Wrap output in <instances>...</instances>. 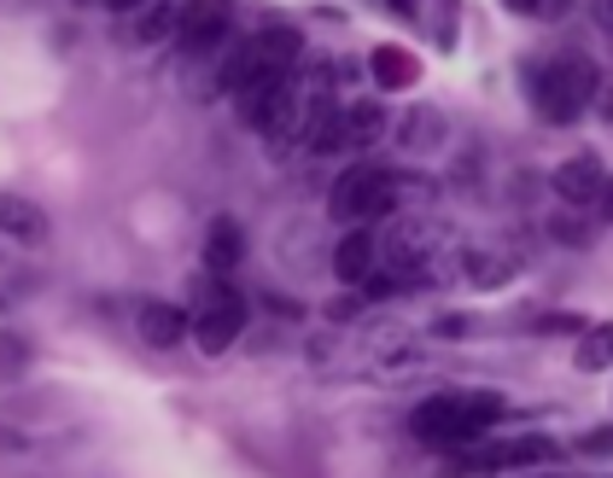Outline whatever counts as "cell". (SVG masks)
<instances>
[{
    "instance_id": "7c38bea8",
    "label": "cell",
    "mask_w": 613,
    "mask_h": 478,
    "mask_svg": "<svg viewBox=\"0 0 613 478\" xmlns=\"http://www.w3.org/2000/svg\"><path fill=\"white\" fill-rule=\"evenodd\" d=\"M193 332V321L181 316L176 304H147L140 309V339H147L152 350H170V344H181Z\"/></svg>"
},
{
    "instance_id": "ffe728a7",
    "label": "cell",
    "mask_w": 613,
    "mask_h": 478,
    "mask_svg": "<svg viewBox=\"0 0 613 478\" xmlns=\"http://www.w3.org/2000/svg\"><path fill=\"white\" fill-rule=\"evenodd\" d=\"M0 368H24V344L12 332H0Z\"/></svg>"
},
{
    "instance_id": "d4e9b609",
    "label": "cell",
    "mask_w": 613,
    "mask_h": 478,
    "mask_svg": "<svg viewBox=\"0 0 613 478\" xmlns=\"http://www.w3.org/2000/svg\"><path fill=\"white\" fill-rule=\"evenodd\" d=\"M0 449H24V438H7V432H0Z\"/></svg>"
},
{
    "instance_id": "ba28073f",
    "label": "cell",
    "mask_w": 613,
    "mask_h": 478,
    "mask_svg": "<svg viewBox=\"0 0 613 478\" xmlns=\"http://www.w3.org/2000/svg\"><path fill=\"white\" fill-rule=\"evenodd\" d=\"M556 193H561L567 204H596V199L607 193V170H602V158H590V152L567 158L561 170H556Z\"/></svg>"
},
{
    "instance_id": "484cf974",
    "label": "cell",
    "mask_w": 613,
    "mask_h": 478,
    "mask_svg": "<svg viewBox=\"0 0 613 478\" xmlns=\"http://www.w3.org/2000/svg\"><path fill=\"white\" fill-rule=\"evenodd\" d=\"M392 7H398V12H415V7H421V0H392Z\"/></svg>"
},
{
    "instance_id": "277c9868",
    "label": "cell",
    "mask_w": 613,
    "mask_h": 478,
    "mask_svg": "<svg viewBox=\"0 0 613 478\" xmlns=\"http://www.w3.org/2000/svg\"><path fill=\"white\" fill-rule=\"evenodd\" d=\"M245 327V298L234 286H222V275L199 280V309H193V344L204 357H222Z\"/></svg>"
},
{
    "instance_id": "d6986e66",
    "label": "cell",
    "mask_w": 613,
    "mask_h": 478,
    "mask_svg": "<svg viewBox=\"0 0 613 478\" xmlns=\"http://www.w3.org/2000/svg\"><path fill=\"white\" fill-rule=\"evenodd\" d=\"M579 449L584 455H613V426H596L590 438H579Z\"/></svg>"
},
{
    "instance_id": "cb8c5ba5",
    "label": "cell",
    "mask_w": 613,
    "mask_h": 478,
    "mask_svg": "<svg viewBox=\"0 0 613 478\" xmlns=\"http://www.w3.org/2000/svg\"><path fill=\"white\" fill-rule=\"evenodd\" d=\"M106 7H112V12H135V7H140V0H106Z\"/></svg>"
},
{
    "instance_id": "5b68a950",
    "label": "cell",
    "mask_w": 613,
    "mask_h": 478,
    "mask_svg": "<svg viewBox=\"0 0 613 478\" xmlns=\"http://www.w3.org/2000/svg\"><path fill=\"white\" fill-rule=\"evenodd\" d=\"M229 0H181L176 7V41L181 53H211L229 41Z\"/></svg>"
},
{
    "instance_id": "30bf717a",
    "label": "cell",
    "mask_w": 613,
    "mask_h": 478,
    "mask_svg": "<svg viewBox=\"0 0 613 478\" xmlns=\"http://www.w3.org/2000/svg\"><path fill=\"white\" fill-rule=\"evenodd\" d=\"M240 257H245L240 222H234V216H216L211 227H204V268H211V275H234Z\"/></svg>"
},
{
    "instance_id": "8fae6325",
    "label": "cell",
    "mask_w": 613,
    "mask_h": 478,
    "mask_svg": "<svg viewBox=\"0 0 613 478\" xmlns=\"http://www.w3.org/2000/svg\"><path fill=\"white\" fill-rule=\"evenodd\" d=\"M368 71H374L380 88H415V82H421V59L409 47H392V41H385V47L368 53Z\"/></svg>"
},
{
    "instance_id": "4fadbf2b",
    "label": "cell",
    "mask_w": 613,
    "mask_h": 478,
    "mask_svg": "<svg viewBox=\"0 0 613 478\" xmlns=\"http://www.w3.org/2000/svg\"><path fill=\"white\" fill-rule=\"evenodd\" d=\"M462 263H467V280L485 286V293H490V286H508V280L520 275V257H515V252H497V245H485V252H467Z\"/></svg>"
},
{
    "instance_id": "9a60e30c",
    "label": "cell",
    "mask_w": 613,
    "mask_h": 478,
    "mask_svg": "<svg viewBox=\"0 0 613 478\" xmlns=\"http://www.w3.org/2000/svg\"><path fill=\"white\" fill-rule=\"evenodd\" d=\"M398 140L409 152H438V140H444V117H438V106H415L403 117V129H398Z\"/></svg>"
},
{
    "instance_id": "ac0fdd59",
    "label": "cell",
    "mask_w": 613,
    "mask_h": 478,
    "mask_svg": "<svg viewBox=\"0 0 613 478\" xmlns=\"http://www.w3.org/2000/svg\"><path fill=\"white\" fill-rule=\"evenodd\" d=\"M549 234H556L561 245H584V240H590V227H584V222H572V216H556V222H549Z\"/></svg>"
},
{
    "instance_id": "2e32d148",
    "label": "cell",
    "mask_w": 613,
    "mask_h": 478,
    "mask_svg": "<svg viewBox=\"0 0 613 478\" xmlns=\"http://www.w3.org/2000/svg\"><path fill=\"white\" fill-rule=\"evenodd\" d=\"M579 368H584V373L613 368V321H596V327L579 332Z\"/></svg>"
},
{
    "instance_id": "5bb4252c",
    "label": "cell",
    "mask_w": 613,
    "mask_h": 478,
    "mask_svg": "<svg viewBox=\"0 0 613 478\" xmlns=\"http://www.w3.org/2000/svg\"><path fill=\"white\" fill-rule=\"evenodd\" d=\"M385 129H392V117H385L380 99H351V106H345V135H351V147H374V140H385Z\"/></svg>"
},
{
    "instance_id": "7402d4cb",
    "label": "cell",
    "mask_w": 613,
    "mask_h": 478,
    "mask_svg": "<svg viewBox=\"0 0 613 478\" xmlns=\"http://www.w3.org/2000/svg\"><path fill=\"white\" fill-rule=\"evenodd\" d=\"M503 7H508V12H526V18H531V12H543V0H503Z\"/></svg>"
},
{
    "instance_id": "6da1fadb",
    "label": "cell",
    "mask_w": 613,
    "mask_h": 478,
    "mask_svg": "<svg viewBox=\"0 0 613 478\" xmlns=\"http://www.w3.org/2000/svg\"><path fill=\"white\" fill-rule=\"evenodd\" d=\"M503 408L508 403L490 397V391H479V397H433L409 414V432H415L426 449H462V444H479L485 432L503 421Z\"/></svg>"
},
{
    "instance_id": "3957f363",
    "label": "cell",
    "mask_w": 613,
    "mask_h": 478,
    "mask_svg": "<svg viewBox=\"0 0 613 478\" xmlns=\"http://www.w3.org/2000/svg\"><path fill=\"white\" fill-rule=\"evenodd\" d=\"M327 211H334V222H374L385 211H398V181L380 163H351L334 181V193H327Z\"/></svg>"
},
{
    "instance_id": "44dd1931",
    "label": "cell",
    "mask_w": 613,
    "mask_h": 478,
    "mask_svg": "<svg viewBox=\"0 0 613 478\" xmlns=\"http://www.w3.org/2000/svg\"><path fill=\"white\" fill-rule=\"evenodd\" d=\"M327 316H334V321H351V316H357V298H339L334 309H327Z\"/></svg>"
},
{
    "instance_id": "603a6c76",
    "label": "cell",
    "mask_w": 613,
    "mask_h": 478,
    "mask_svg": "<svg viewBox=\"0 0 613 478\" xmlns=\"http://www.w3.org/2000/svg\"><path fill=\"white\" fill-rule=\"evenodd\" d=\"M596 18H602V30L613 35V0H596Z\"/></svg>"
},
{
    "instance_id": "52a82bcc",
    "label": "cell",
    "mask_w": 613,
    "mask_h": 478,
    "mask_svg": "<svg viewBox=\"0 0 613 478\" xmlns=\"http://www.w3.org/2000/svg\"><path fill=\"white\" fill-rule=\"evenodd\" d=\"M374 263H380V240L368 234V222H351V227H345V240L334 245V275L345 286H362L368 275H374Z\"/></svg>"
},
{
    "instance_id": "8992f818",
    "label": "cell",
    "mask_w": 613,
    "mask_h": 478,
    "mask_svg": "<svg viewBox=\"0 0 613 478\" xmlns=\"http://www.w3.org/2000/svg\"><path fill=\"white\" fill-rule=\"evenodd\" d=\"M538 461H556L549 438H515V444H485L474 455H456V467L467 472H508V467H538Z\"/></svg>"
},
{
    "instance_id": "9c48e42d",
    "label": "cell",
    "mask_w": 613,
    "mask_h": 478,
    "mask_svg": "<svg viewBox=\"0 0 613 478\" xmlns=\"http://www.w3.org/2000/svg\"><path fill=\"white\" fill-rule=\"evenodd\" d=\"M0 234L18 240V245H41V240H47V211H41L35 199L0 193Z\"/></svg>"
},
{
    "instance_id": "e0dca14e",
    "label": "cell",
    "mask_w": 613,
    "mask_h": 478,
    "mask_svg": "<svg viewBox=\"0 0 613 478\" xmlns=\"http://www.w3.org/2000/svg\"><path fill=\"white\" fill-rule=\"evenodd\" d=\"M163 35H176V7H158L135 24V41H163Z\"/></svg>"
},
{
    "instance_id": "7a4b0ae2",
    "label": "cell",
    "mask_w": 613,
    "mask_h": 478,
    "mask_svg": "<svg viewBox=\"0 0 613 478\" xmlns=\"http://www.w3.org/2000/svg\"><path fill=\"white\" fill-rule=\"evenodd\" d=\"M596 65H590L584 53H556L549 65L531 76V99H538V111H543V123H579V111L596 99Z\"/></svg>"
}]
</instances>
